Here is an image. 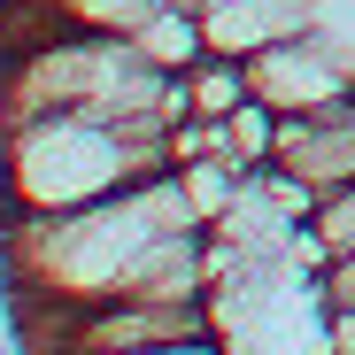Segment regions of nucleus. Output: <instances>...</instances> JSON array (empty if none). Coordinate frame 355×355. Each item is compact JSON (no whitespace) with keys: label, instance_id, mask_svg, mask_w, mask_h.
<instances>
[{"label":"nucleus","instance_id":"obj_1","mask_svg":"<svg viewBox=\"0 0 355 355\" xmlns=\"http://www.w3.org/2000/svg\"><path fill=\"white\" fill-rule=\"evenodd\" d=\"M201 209L186 201L178 170L139 178V186L62 209V216H0V270H8L16 302H54V309H93L132 293V270L170 240L193 232Z\"/></svg>","mask_w":355,"mask_h":355},{"label":"nucleus","instance_id":"obj_2","mask_svg":"<svg viewBox=\"0 0 355 355\" xmlns=\"http://www.w3.org/2000/svg\"><path fill=\"white\" fill-rule=\"evenodd\" d=\"M162 170H178L170 124H108L85 108L24 116L0 124V216H62Z\"/></svg>","mask_w":355,"mask_h":355},{"label":"nucleus","instance_id":"obj_3","mask_svg":"<svg viewBox=\"0 0 355 355\" xmlns=\"http://www.w3.org/2000/svg\"><path fill=\"white\" fill-rule=\"evenodd\" d=\"M248 93L270 101L278 116H324V108H347L355 70L317 31H293V39H270L263 54H248Z\"/></svg>","mask_w":355,"mask_h":355},{"label":"nucleus","instance_id":"obj_4","mask_svg":"<svg viewBox=\"0 0 355 355\" xmlns=\"http://www.w3.org/2000/svg\"><path fill=\"white\" fill-rule=\"evenodd\" d=\"M278 170H293L302 186L332 193L355 178V124H347V108H324V116H286L278 124Z\"/></svg>","mask_w":355,"mask_h":355},{"label":"nucleus","instance_id":"obj_5","mask_svg":"<svg viewBox=\"0 0 355 355\" xmlns=\"http://www.w3.org/2000/svg\"><path fill=\"white\" fill-rule=\"evenodd\" d=\"M132 46L147 54V62L155 70H170V78H186L193 62H201V54H209V31H201V16L193 8H178V0H162V8L132 31Z\"/></svg>","mask_w":355,"mask_h":355},{"label":"nucleus","instance_id":"obj_6","mask_svg":"<svg viewBox=\"0 0 355 355\" xmlns=\"http://www.w3.org/2000/svg\"><path fill=\"white\" fill-rule=\"evenodd\" d=\"M302 255H309V270H332V263L355 255V178L332 186V193H317V209L302 224Z\"/></svg>","mask_w":355,"mask_h":355},{"label":"nucleus","instance_id":"obj_7","mask_svg":"<svg viewBox=\"0 0 355 355\" xmlns=\"http://www.w3.org/2000/svg\"><path fill=\"white\" fill-rule=\"evenodd\" d=\"M278 124H286V116H278L270 101L248 93V101L216 124V155H232L240 170H270V155H278Z\"/></svg>","mask_w":355,"mask_h":355},{"label":"nucleus","instance_id":"obj_8","mask_svg":"<svg viewBox=\"0 0 355 355\" xmlns=\"http://www.w3.org/2000/svg\"><path fill=\"white\" fill-rule=\"evenodd\" d=\"M248 178H255V170H240L232 155H193V162H178V186H186V201L201 209V224H216V216L240 209Z\"/></svg>","mask_w":355,"mask_h":355},{"label":"nucleus","instance_id":"obj_9","mask_svg":"<svg viewBox=\"0 0 355 355\" xmlns=\"http://www.w3.org/2000/svg\"><path fill=\"white\" fill-rule=\"evenodd\" d=\"M240 101H248V62H232V54H201V62L186 70V116L224 124Z\"/></svg>","mask_w":355,"mask_h":355},{"label":"nucleus","instance_id":"obj_10","mask_svg":"<svg viewBox=\"0 0 355 355\" xmlns=\"http://www.w3.org/2000/svg\"><path fill=\"white\" fill-rule=\"evenodd\" d=\"M155 8H162V0H46L54 24H70V31H108V39H132Z\"/></svg>","mask_w":355,"mask_h":355},{"label":"nucleus","instance_id":"obj_11","mask_svg":"<svg viewBox=\"0 0 355 355\" xmlns=\"http://www.w3.org/2000/svg\"><path fill=\"white\" fill-rule=\"evenodd\" d=\"M309 31L355 70V0H309Z\"/></svg>","mask_w":355,"mask_h":355},{"label":"nucleus","instance_id":"obj_12","mask_svg":"<svg viewBox=\"0 0 355 355\" xmlns=\"http://www.w3.org/2000/svg\"><path fill=\"white\" fill-rule=\"evenodd\" d=\"M317 302H355V255L324 270V286H317Z\"/></svg>","mask_w":355,"mask_h":355},{"label":"nucleus","instance_id":"obj_13","mask_svg":"<svg viewBox=\"0 0 355 355\" xmlns=\"http://www.w3.org/2000/svg\"><path fill=\"white\" fill-rule=\"evenodd\" d=\"M178 8H193V16H209V8H216V0H178Z\"/></svg>","mask_w":355,"mask_h":355},{"label":"nucleus","instance_id":"obj_14","mask_svg":"<svg viewBox=\"0 0 355 355\" xmlns=\"http://www.w3.org/2000/svg\"><path fill=\"white\" fill-rule=\"evenodd\" d=\"M347 124H355V93H347Z\"/></svg>","mask_w":355,"mask_h":355}]
</instances>
